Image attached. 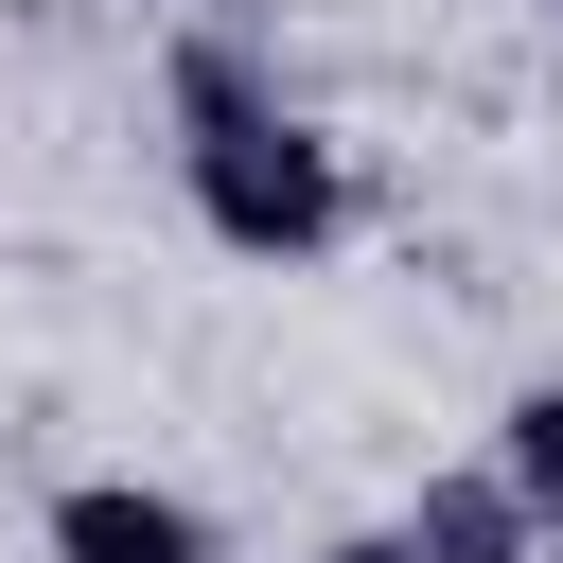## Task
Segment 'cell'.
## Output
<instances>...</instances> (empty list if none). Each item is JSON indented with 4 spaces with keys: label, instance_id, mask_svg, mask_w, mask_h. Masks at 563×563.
Instances as JSON below:
<instances>
[{
    "label": "cell",
    "instance_id": "1",
    "mask_svg": "<svg viewBox=\"0 0 563 563\" xmlns=\"http://www.w3.org/2000/svg\"><path fill=\"white\" fill-rule=\"evenodd\" d=\"M158 106H176V194L229 264H334L352 246V158H334V123L282 106V70L246 35H176Z\"/></svg>",
    "mask_w": 563,
    "mask_h": 563
},
{
    "label": "cell",
    "instance_id": "2",
    "mask_svg": "<svg viewBox=\"0 0 563 563\" xmlns=\"http://www.w3.org/2000/svg\"><path fill=\"white\" fill-rule=\"evenodd\" d=\"M53 563H229V528L158 475H70L53 493Z\"/></svg>",
    "mask_w": 563,
    "mask_h": 563
},
{
    "label": "cell",
    "instance_id": "3",
    "mask_svg": "<svg viewBox=\"0 0 563 563\" xmlns=\"http://www.w3.org/2000/svg\"><path fill=\"white\" fill-rule=\"evenodd\" d=\"M422 563H545V528H528V493L493 475V457H457V475H422L405 510H387Z\"/></svg>",
    "mask_w": 563,
    "mask_h": 563
},
{
    "label": "cell",
    "instance_id": "5",
    "mask_svg": "<svg viewBox=\"0 0 563 563\" xmlns=\"http://www.w3.org/2000/svg\"><path fill=\"white\" fill-rule=\"evenodd\" d=\"M317 563H422V545H405V528H334Z\"/></svg>",
    "mask_w": 563,
    "mask_h": 563
},
{
    "label": "cell",
    "instance_id": "4",
    "mask_svg": "<svg viewBox=\"0 0 563 563\" xmlns=\"http://www.w3.org/2000/svg\"><path fill=\"white\" fill-rule=\"evenodd\" d=\"M493 475L528 493V528H545V563H563V369L510 405V440H493Z\"/></svg>",
    "mask_w": 563,
    "mask_h": 563
}]
</instances>
